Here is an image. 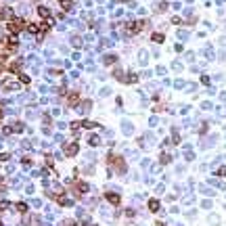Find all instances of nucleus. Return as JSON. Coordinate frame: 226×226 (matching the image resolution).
<instances>
[{
	"mask_svg": "<svg viewBox=\"0 0 226 226\" xmlns=\"http://www.w3.org/2000/svg\"><path fill=\"white\" fill-rule=\"evenodd\" d=\"M80 153V144L78 142H69L67 147H65V155L67 157H73V155H78Z\"/></svg>",
	"mask_w": 226,
	"mask_h": 226,
	"instance_id": "3",
	"label": "nucleus"
},
{
	"mask_svg": "<svg viewBox=\"0 0 226 226\" xmlns=\"http://www.w3.org/2000/svg\"><path fill=\"white\" fill-rule=\"evenodd\" d=\"M149 209H151V212H159V201H157V199H151V201H149Z\"/></svg>",
	"mask_w": 226,
	"mask_h": 226,
	"instance_id": "7",
	"label": "nucleus"
},
{
	"mask_svg": "<svg viewBox=\"0 0 226 226\" xmlns=\"http://www.w3.org/2000/svg\"><path fill=\"white\" fill-rule=\"evenodd\" d=\"M38 15H40V17H50V11H48L46 6H38Z\"/></svg>",
	"mask_w": 226,
	"mask_h": 226,
	"instance_id": "9",
	"label": "nucleus"
},
{
	"mask_svg": "<svg viewBox=\"0 0 226 226\" xmlns=\"http://www.w3.org/2000/svg\"><path fill=\"white\" fill-rule=\"evenodd\" d=\"M32 205H34V207H40V205H42V201H40V199H34V201H32Z\"/></svg>",
	"mask_w": 226,
	"mask_h": 226,
	"instance_id": "20",
	"label": "nucleus"
},
{
	"mask_svg": "<svg viewBox=\"0 0 226 226\" xmlns=\"http://www.w3.org/2000/svg\"><path fill=\"white\" fill-rule=\"evenodd\" d=\"M19 80H21V82H23V84H29V78H27V76H25V73H21V76H19Z\"/></svg>",
	"mask_w": 226,
	"mask_h": 226,
	"instance_id": "17",
	"label": "nucleus"
},
{
	"mask_svg": "<svg viewBox=\"0 0 226 226\" xmlns=\"http://www.w3.org/2000/svg\"><path fill=\"white\" fill-rule=\"evenodd\" d=\"M6 159H11V155L8 153H0V161H6Z\"/></svg>",
	"mask_w": 226,
	"mask_h": 226,
	"instance_id": "19",
	"label": "nucleus"
},
{
	"mask_svg": "<svg viewBox=\"0 0 226 226\" xmlns=\"http://www.w3.org/2000/svg\"><path fill=\"white\" fill-rule=\"evenodd\" d=\"M11 17H13V11H11L8 6L0 8V19H11Z\"/></svg>",
	"mask_w": 226,
	"mask_h": 226,
	"instance_id": "6",
	"label": "nucleus"
},
{
	"mask_svg": "<svg viewBox=\"0 0 226 226\" xmlns=\"http://www.w3.org/2000/svg\"><path fill=\"white\" fill-rule=\"evenodd\" d=\"M218 174H220V176H226V168H220V170H218Z\"/></svg>",
	"mask_w": 226,
	"mask_h": 226,
	"instance_id": "22",
	"label": "nucleus"
},
{
	"mask_svg": "<svg viewBox=\"0 0 226 226\" xmlns=\"http://www.w3.org/2000/svg\"><path fill=\"white\" fill-rule=\"evenodd\" d=\"M71 44L76 46V48H82V44H84V42H82V38H78V36H73V38H71Z\"/></svg>",
	"mask_w": 226,
	"mask_h": 226,
	"instance_id": "10",
	"label": "nucleus"
},
{
	"mask_svg": "<svg viewBox=\"0 0 226 226\" xmlns=\"http://www.w3.org/2000/svg\"><path fill=\"white\" fill-rule=\"evenodd\" d=\"M153 40H155V42H163V36H161V34H153Z\"/></svg>",
	"mask_w": 226,
	"mask_h": 226,
	"instance_id": "16",
	"label": "nucleus"
},
{
	"mask_svg": "<svg viewBox=\"0 0 226 226\" xmlns=\"http://www.w3.org/2000/svg\"><path fill=\"white\" fill-rule=\"evenodd\" d=\"M25 193L32 195V193H34V184H27V186H25Z\"/></svg>",
	"mask_w": 226,
	"mask_h": 226,
	"instance_id": "18",
	"label": "nucleus"
},
{
	"mask_svg": "<svg viewBox=\"0 0 226 226\" xmlns=\"http://www.w3.org/2000/svg\"><path fill=\"white\" fill-rule=\"evenodd\" d=\"M82 226H92V224H90V222H84V224H82Z\"/></svg>",
	"mask_w": 226,
	"mask_h": 226,
	"instance_id": "23",
	"label": "nucleus"
},
{
	"mask_svg": "<svg viewBox=\"0 0 226 226\" xmlns=\"http://www.w3.org/2000/svg\"><path fill=\"white\" fill-rule=\"evenodd\" d=\"M23 130H25V126H23L21 122H17V124L13 126V132H23Z\"/></svg>",
	"mask_w": 226,
	"mask_h": 226,
	"instance_id": "13",
	"label": "nucleus"
},
{
	"mask_svg": "<svg viewBox=\"0 0 226 226\" xmlns=\"http://www.w3.org/2000/svg\"><path fill=\"white\" fill-rule=\"evenodd\" d=\"M15 209H17L19 214H27V209H29V207H27V203H25V201H19V203L15 205Z\"/></svg>",
	"mask_w": 226,
	"mask_h": 226,
	"instance_id": "5",
	"label": "nucleus"
},
{
	"mask_svg": "<svg viewBox=\"0 0 226 226\" xmlns=\"http://www.w3.org/2000/svg\"><path fill=\"white\" fill-rule=\"evenodd\" d=\"M21 163H23V168H32V159H29V157H23Z\"/></svg>",
	"mask_w": 226,
	"mask_h": 226,
	"instance_id": "15",
	"label": "nucleus"
},
{
	"mask_svg": "<svg viewBox=\"0 0 226 226\" xmlns=\"http://www.w3.org/2000/svg\"><path fill=\"white\" fill-rule=\"evenodd\" d=\"M170 161V155H161V163H168Z\"/></svg>",
	"mask_w": 226,
	"mask_h": 226,
	"instance_id": "21",
	"label": "nucleus"
},
{
	"mask_svg": "<svg viewBox=\"0 0 226 226\" xmlns=\"http://www.w3.org/2000/svg\"><path fill=\"white\" fill-rule=\"evenodd\" d=\"M23 27V19H19V17H15L8 25H6V29H8V34H17L19 29Z\"/></svg>",
	"mask_w": 226,
	"mask_h": 226,
	"instance_id": "2",
	"label": "nucleus"
},
{
	"mask_svg": "<svg viewBox=\"0 0 226 226\" xmlns=\"http://www.w3.org/2000/svg\"><path fill=\"white\" fill-rule=\"evenodd\" d=\"M27 32H29V34H36V32H38V25H36V23H29V25H27Z\"/></svg>",
	"mask_w": 226,
	"mask_h": 226,
	"instance_id": "14",
	"label": "nucleus"
},
{
	"mask_svg": "<svg viewBox=\"0 0 226 226\" xmlns=\"http://www.w3.org/2000/svg\"><path fill=\"white\" fill-rule=\"evenodd\" d=\"M8 207H11V201H6V199H2V201H0V212H6Z\"/></svg>",
	"mask_w": 226,
	"mask_h": 226,
	"instance_id": "12",
	"label": "nucleus"
},
{
	"mask_svg": "<svg viewBox=\"0 0 226 226\" xmlns=\"http://www.w3.org/2000/svg\"><path fill=\"white\" fill-rule=\"evenodd\" d=\"M88 142H90V147H98V144H101V138L96 134H92L90 138H88Z\"/></svg>",
	"mask_w": 226,
	"mask_h": 226,
	"instance_id": "8",
	"label": "nucleus"
},
{
	"mask_svg": "<svg viewBox=\"0 0 226 226\" xmlns=\"http://www.w3.org/2000/svg\"><path fill=\"white\" fill-rule=\"evenodd\" d=\"M105 199H107V203H109V205H113V207H117V205L122 203L119 193H113V190H107V193H105Z\"/></svg>",
	"mask_w": 226,
	"mask_h": 226,
	"instance_id": "1",
	"label": "nucleus"
},
{
	"mask_svg": "<svg viewBox=\"0 0 226 226\" xmlns=\"http://www.w3.org/2000/svg\"><path fill=\"white\" fill-rule=\"evenodd\" d=\"M115 61H117V57H115V54H109V57H105V65H113Z\"/></svg>",
	"mask_w": 226,
	"mask_h": 226,
	"instance_id": "11",
	"label": "nucleus"
},
{
	"mask_svg": "<svg viewBox=\"0 0 226 226\" xmlns=\"http://www.w3.org/2000/svg\"><path fill=\"white\" fill-rule=\"evenodd\" d=\"M78 101H80V94L78 92H69L67 94V103L69 105H78Z\"/></svg>",
	"mask_w": 226,
	"mask_h": 226,
	"instance_id": "4",
	"label": "nucleus"
}]
</instances>
